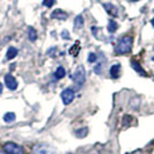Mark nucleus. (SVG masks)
<instances>
[{
	"instance_id": "obj_1",
	"label": "nucleus",
	"mask_w": 154,
	"mask_h": 154,
	"mask_svg": "<svg viewBox=\"0 0 154 154\" xmlns=\"http://www.w3.org/2000/svg\"><path fill=\"white\" fill-rule=\"evenodd\" d=\"M132 45H133V38L130 35L123 36L122 38L118 41L117 45L115 48V54H129L132 50Z\"/></svg>"
},
{
	"instance_id": "obj_2",
	"label": "nucleus",
	"mask_w": 154,
	"mask_h": 154,
	"mask_svg": "<svg viewBox=\"0 0 154 154\" xmlns=\"http://www.w3.org/2000/svg\"><path fill=\"white\" fill-rule=\"evenodd\" d=\"M71 79L73 80V82L78 86L84 85L86 80V72H85V67L82 65L78 66V69L74 71V73L71 74Z\"/></svg>"
},
{
	"instance_id": "obj_3",
	"label": "nucleus",
	"mask_w": 154,
	"mask_h": 154,
	"mask_svg": "<svg viewBox=\"0 0 154 154\" xmlns=\"http://www.w3.org/2000/svg\"><path fill=\"white\" fill-rule=\"evenodd\" d=\"M34 154H59L54 147L49 146L46 144H37L32 147Z\"/></svg>"
},
{
	"instance_id": "obj_4",
	"label": "nucleus",
	"mask_w": 154,
	"mask_h": 154,
	"mask_svg": "<svg viewBox=\"0 0 154 154\" xmlns=\"http://www.w3.org/2000/svg\"><path fill=\"white\" fill-rule=\"evenodd\" d=\"M4 151L8 154H24V148L15 143H6L4 145Z\"/></svg>"
},
{
	"instance_id": "obj_5",
	"label": "nucleus",
	"mask_w": 154,
	"mask_h": 154,
	"mask_svg": "<svg viewBox=\"0 0 154 154\" xmlns=\"http://www.w3.org/2000/svg\"><path fill=\"white\" fill-rule=\"evenodd\" d=\"M60 97H62V101L63 103L65 104V106H67L69 103H72V101L74 100V97H75V93L74 91L72 89V88H66V89H64L60 94Z\"/></svg>"
},
{
	"instance_id": "obj_6",
	"label": "nucleus",
	"mask_w": 154,
	"mask_h": 154,
	"mask_svg": "<svg viewBox=\"0 0 154 154\" xmlns=\"http://www.w3.org/2000/svg\"><path fill=\"white\" fill-rule=\"evenodd\" d=\"M4 80H5V85L7 86L8 89L15 91L16 88H17V81H16V79L12 74H6L5 78H4Z\"/></svg>"
},
{
	"instance_id": "obj_7",
	"label": "nucleus",
	"mask_w": 154,
	"mask_h": 154,
	"mask_svg": "<svg viewBox=\"0 0 154 154\" xmlns=\"http://www.w3.org/2000/svg\"><path fill=\"white\" fill-rule=\"evenodd\" d=\"M103 7L104 9L107 11V13H108L110 16H112V17H116V16H118V9L116 7L115 5H112V4H103Z\"/></svg>"
},
{
	"instance_id": "obj_8",
	"label": "nucleus",
	"mask_w": 154,
	"mask_h": 154,
	"mask_svg": "<svg viewBox=\"0 0 154 154\" xmlns=\"http://www.w3.org/2000/svg\"><path fill=\"white\" fill-rule=\"evenodd\" d=\"M51 17L52 19H57V20H66L67 19V13L66 12H64L62 9H54V12H52V14H51Z\"/></svg>"
},
{
	"instance_id": "obj_9",
	"label": "nucleus",
	"mask_w": 154,
	"mask_h": 154,
	"mask_svg": "<svg viewBox=\"0 0 154 154\" xmlns=\"http://www.w3.org/2000/svg\"><path fill=\"white\" fill-rule=\"evenodd\" d=\"M109 73H110V77L112 78V79H117V78L119 77V73H121V65H119V64L112 65V66L110 67Z\"/></svg>"
},
{
	"instance_id": "obj_10",
	"label": "nucleus",
	"mask_w": 154,
	"mask_h": 154,
	"mask_svg": "<svg viewBox=\"0 0 154 154\" xmlns=\"http://www.w3.org/2000/svg\"><path fill=\"white\" fill-rule=\"evenodd\" d=\"M131 66H132V69H134L137 73H139L140 75H143V77H147V73L144 71V69L141 67V65L139 64L138 62H136V60H132L131 62Z\"/></svg>"
},
{
	"instance_id": "obj_11",
	"label": "nucleus",
	"mask_w": 154,
	"mask_h": 154,
	"mask_svg": "<svg viewBox=\"0 0 154 154\" xmlns=\"http://www.w3.org/2000/svg\"><path fill=\"white\" fill-rule=\"evenodd\" d=\"M80 49H81V46H80V42L79 41H77L73 45L69 48V54H71V56H78V54L80 52Z\"/></svg>"
},
{
	"instance_id": "obj_12",
	"label": "nucleus",
	"mask_w": 154,
	"mask_h": 154,
	"mask_svg": "<svg viewBox=\"0 0 154 154\" xmlns=\"http://www.w3.org/2000/svg\"><path fill=\"white\" fill-rule=\"evenodd\" d=\"M16 56H17V49H16V48H14V46L8 48L7 52H6V58H7L8 60L14 59Z\"/></svg>"
},
{
	"instance_id": "obj_13",
	"label": "nucleus",
	"mask_w": 154,
	"mask_h": 154,
	"mask_svg": "<svg viewBox=\"0 0 154 154\" xmlns=\"http://www.w3.org/2000/svg\"><path fill=\"white\" fill-rule=\"evenodd\" d=\"M65 74H66V72H65V69H64L63 66H59L58 69L54 71V78L56 79V80H59V79H63V78L65 77Z\"/></svg>"
},
{
	"instance_id": "obj_14",
	"label": "nucleus",
	"mask_w": 154,
	"mask_h": 154,
	"mask_svg": "<svg viewBox=\"0 0 154 154\" xmlns=\"http://www.w3.org/2000/svg\"><path fill=\"white\" fill-rule=\"evenodd\" d=\"M84 27V16L78 15L74 20V28L75 29H81Z\"/></svg>"
},
{
	"instance_id": "obj_15",
	"label": "nucleus",
	"mask_w": 154,
	"mask_h": 154,
	"mask_svg": "<svg viewBox=\"0 0 154 154\" xmlns=\"http://www.w3.org/2000/svg\"><path fill=\"white\" fill-rule=\"evenodd\" d=\"M28 38H29V41H31V42H35V41L37 39V32H36V30H35L32 27H29V28H28Z\"/></svg>"
},
{
	"instance_id": "obj_16",
	"label": "nucleus",
	"mask_w": 154,
	"mask_h": 154,
	"mask_svg": "<svg viewBox=\"0 0 154 154\" xmlns=\"http://www.w3.org/2000/svg\"><path fill=\"white\" fill-rule=\"evenodd\" d=\"M15 114L14 112H6L5 115H4V121L6 122V123H12V122H14L15 121Z\"/></svg>"
},
{
	"instance_id": "obj_17",
	"label": "nucleus",
	"mask_w": 154,
	"mask_h": 154,
	"mask_svg": "<svg viewBox=\"0 0 154 154\" xmlns=\"http://www.w3.org/2000/svg\"><path fill=\"white\" fill-rule=\"evenodd\" d=\"M87 133H88V128H86V126L80 128L79 130L75 131V134H77V137H79V138H85L86 136H87Z\"/></svg>"
},
{
	"instance_id": "obj_18",
	"label": "nucleus",
	"mask_w": 154,
	"mask_h": 154,
	"mask_svg": "<svg viewBox=\"0 0 154 154\" xmlns=\"http://www.w3.org/2000/svg\"><path fill=\"white\" fill-rule=\"evenodd\" d=\"M117 28H118V24L116 21L114 20H109L108 21V31L109 32H115L117 30Z\"/></svg>"
},
{
	"instance_id": "obj_19",
	"label": "nucleus",
	"mask_w": 154,
	"mask_h": 154,
	"mask_svg": "<svg viewBox=\"0 0 154 154\" xmlns=\"http://www.w3.org/2000/svg\"><path fill=\"white\" fill-rule=\"evenodd\" d=\"M87 59H88V63H95L97 60V54H95V52H89Z\"/></svg>"
},
{
	"instance_id": "obj_20",
	"label": "nucleus",
	"mask_w": 154,
	"mask_h": 154,
	"mask_svg": "<svg viewBox=\"0 0 154 154\" xmlns=\"http://www.w3.org/2000/svg\"><path fill=\"white\" fill-rule=\"evenodd\" d=\"M54 4V0H43V6H45L48 8L52 7Z\"/></svg>"
},
{
	"instance_id": "obj_21",
	"label": "nucleus",
	"mask_w": 154,
	"mask_h": 154,
	"mask_svg": "<svg viewBox=\"0 0 154 154\" xmlns=\"http://www.w3.org/2000/svg\"><path fill=\"white\" fill-rule=\"evenodd\" d=\"M62 37L64 39H69V32H67V30H64L62 32Z\"/></svg>"
},
{
	"instance_id": "obj_22",
	"label": "nucleus",
	"mask_w": 154,
	"mask_h": 154,
	"mask_svg": "<svg viewBox=\"0 0 154 154\" xmlns=\"http://www.w3.org/2000/svg\"><path fill=\"white\" fill-rule=\"evenodd\" d=\"M2 89H4V88H2V84H1V82H0V94H1V93H2Z\"/></svg>"
},
{
	"instance_id": "obj_23",
	"label": "nucleus",
	"mask_w": 154,
	"mask_h": 154,
	"mask_svg": "<svg viewBox=\"0 0 154 154\" xmlns=\"http://www.w3.org/2000/svg\"><path fill=\"white\" fill-rule=\"evenodd\" d=\"M0 154H8L7 152H5V151H0Z\"/></svg>"
},
{
	"instance_id": "obj_24",
	"label": "nucleus",
	"mask_w": 154,
	"mask_h": 154,
	"mask_svg": "<svg viewBox=\"0 0 154 154\" xmlns=\"http://www.w3.org/2000/svg\"><path fill=\"white\" fill-rule=\"evenodd\" d=\"M151 22H152V26H153V27H154V17H153V19H152V21H151Z\"/></svg>"
},
{
	"instance_id": "obj_25",
	"label": "nucleus",
	"mask_w": 154,
	"mask_h": 154,
	"mask_svg": "<svg viewBox=\"0 0 154 154\" xmlns=\"http://www.w3.org/2000/svg\"><path fill=\"white\" fill-rule=\"evenodd\" d=\"M130 1H138V0H130Z\"/></svg>"
},
{
	"instance_id": "obj_26",
	"label": "nucleus",
	"mask_w": 154,
	"mask_h": 154,
	"mask_svg": "<svg viewBox=\"0 0 154 154\" xmlns=\"http://www.w3.org/2000/svg\"><path fill=\"white\" fill-rule=\"evenodd\" d=\"M152 60H153V62H154V56H153V58H152Z\"/></svg>"
}]
</instances>
